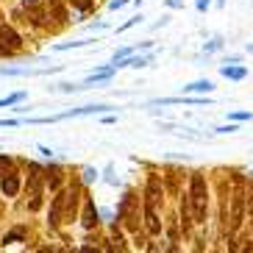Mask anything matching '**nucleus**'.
<instances>
[{
  "instance_id": "nucleus-1",
  "label": "nucleus",
  "mask_w": 253,
  "mask_h": 253,
  "mask_svg": "<svg viewBox=\"0 0 253 253\" xmlns=\"http://www.w3.org/2000/svg\"><path fill=\"white\" fill-rule=\"evenodd\" d=\"M189 206H192V220L195 223H206V209H209V186H206V178L201 172L192 175V184H189Z\"/></svg>"
},
{
  "instance_id": "nucleus-2",
  "label": "nucleus",
  "mask_w": 253,
  "mask_h": 253,
  "mask_svg": "<svg viewBox=\"0 0 253 253\" xmlns=\"http://www.w3.org/2000/svg\"><path fill=\"white\" fill-rule=\"evenodd\" d=\"M242 220H245V192H242V181L237 178V189H234V195H231V220H228L231 234L239 231Z\"/></svg>"
},
{
  "instance_id": "nucleus-3",
  "label": "nucleus",
  "mask_w": 253,
  "mask_h": 253,
  "mask_svg": "<svg viewBox=\"0 0 253 253\" xmlns=\"http://www.w3.org/2000/svg\"><path fill=\"white\" fill-rule=\"evenodd\" d=\"M28 198H31V203H28V209L31 211H37L39 206H42V170H39L37 164H28Z\"/></svg>"
},
{
  "instance_id": "nucleus-4",
  "label": "nucleus",
  "mask_w": 253,
  "mask_h": 253,
  "mask_svg": "<svg viewBox=\"0 0 253 253\" xmlns=\"http://www.w3.org/2000/svg\"><path fill=\"white\" fill-rule=\"evenodd\" d=\"M120 217H123V223H126L128 231H139V209H136V195L128 192L120 203Z\"/></svg>"
},
{
  "instance_id": "nucleus-5",
  "label": "nucleus",
  "mask_w": 253,
  "mask_h": 253,
  "mask_svg": "<svg viewBox=\"0 0 253 253\" xmlns=\"http://www.w3.org/2000/svg\"><path fill=\"white\" fill-rule=\"evenodd\" d=\"M162 195H164V186L159 175H148V186H145V203L150 206H159L162 203Z\"/></svg>"
},
{
  "instance_id": "nucleus-6",
  "label": "nucleus",
  "mask_w": 253,
  "mask_h": 253,
  "mask_svg": "<svg viewBox=\"0 0 253 253\" xmlns=\"http://www.w3.org/2000/svg\"><path fill=\"white\" fill-rule=\"evenodd\" d=\"M0 42H3L6 47H11V50H17V47L23 45L20 34H17V31L11 28V25H3V23H0Z\"/></svg>"
},
{
  "instance_id": "nucleus-7",
  "label": "nucleus",
  "mask_w": 253,
  "mask_h": 253,
  "mask_svg": "<svg viewBox=\"0 0 253 253\" xmlns=\"http://www.w3.org/2000/svg\"><path fill=\"white\" fill-rule=\"evenodd\" d=\"M145 228H148V234H162V223H159L156 217V206H150V203H145Z\"/></svg>"
},
{
  "instance_id": "nucleus-8",
  "label": "nucleus",
  "mask_w": 253,
  "mask_h": 253,
  "mask_svg": "<svg viewBox=\"0 0 253 253\" xmlns=\"http://www.w3.org/2000/svg\"><path fill=\"white\" fill-rule=\"evenodd\" d=\"M25 8H28L31 23H34V25H45V23H47V11L39 6L37 0H25Z\"/></svg>"
},
{
  "instance_id": "nucleus-9",
  "label": "nucleus",
  "mask_w": 253,
  "mask_h": 253,
  "mask_svg": "<svg viewBox=\"0 0 253 253\" xmlns=\"http://www.w3.org/2000/svg\"><path fill=\"white\" fill-rule=\"evenodd\" d=\"M81 223H84V228H95L97 225V209H95V203L86 198L84 201V214H81Z\"/></svg>"
},
{
  "instance_id": "nucleus-10",
  "label": "nucleus",
  "mask_w": 253,
  "mask_h": 253,
  "mask_svg": "<svg viewBox=\"0 0 253 253\" xmlns=\"http://www.w3.org/2000/svg\"><path fill=\"white\" fill-rule=\"evenodd\" d=\"M0 186H3V192H6L8 198L17 195V192H20V175H17V172H6L3 181H0Z\"/></svg>"
},
{
  "instance_id": "nucleus-11",
  "label": "nucleus",
  "mask_w": 253,
  "mask_h": 253,
  "mask_svg": "<svg viewBox=\"0 0 253 253\" xmlns=\"http://www.w3.org/2000/svg\"><path fill=\"white\" fill-rule=\"evenodd\" d=\"M64 198H67L64 192L53 198V211H50V225H53V228H56V225L61 223V211H64Z\"/></svg>"
},
{
  "instance_id": "nucleus-12",
  "label": "nucleus",
  "mask_w": 253,
  "mask_h": 253,
  "mask_svg": "<svg viewBox=\"0 0 253 253\" xmlns=\"http://www.w3.org/2000/svg\"><path fill=\"white\" fill-rule=\"evenodd\" d=\"M192 217H189V198H186L184 203H181V228H184V234H189L192 231Z\"/></svg>"
},
{
  "instance_id": "nucleus-13",
  "label": "nucleus",
  "mask_w": 253,
  "mask_h": 253,
  "mask_svg": "<svg viewBox=\"0 0 253 253\" xmlns=\"http://www.w3.org/2000/svg\"><path fill=\"white\" fill-rule=\"evenodd\" d=\"M45 3H47V8H50V14L56 17V20H61V23L67 20V8L61 6L59 0H45Z\"/></svg>"
},
{
  "instance_id": "nucleus-14",
  "label": "nucleus",
  "mask_w": 253,
  "mask_h": 253,
  "mask_svg": "<svg viewBox=\"0 0 253 253\" xmlns=\"http://www.w3.org/2000/svg\"><path fill=\"white\" fill-rule=\"evenodd\" d=\"M47 184H50V189H59V184H61V170L59 167H50V170H47Z\"/></svg>"
},
{
  "instance_id": "nucleus-15",
  "label": "nucleus",
  "mask_w": 253,
  "mask_h": 253,
  "mask_svg": "<svg viewBox=\"0 0 253 253\" xmlns=\"http://www.w3.org/2000/svg\"><path fill=\"white\" fill-rule=\"evenodd\" d=\"M186 92H209L211 89V84L209 81H198V84H189V86H184Z\"/></svg>"
},
{
  "instance_id": "nucleus-16",
  "label": "nucleus",
  "mask_w": 253,
  "mask_h": 253,
  "mask_svg": "<svg viewBox=\"0 0 253 253\" xmlns=\"http://www.w3.org/2000/svg\"><path fill=\"white\" fill-rule=\"evenodd\" d=\"M167 186H170V192H178V172L175 170H167Z\"/></svg>"
},
{
  "instance_id": "nucleus-17",
  "label": "nucleus",
  "mask_w": 253,
  "mask_h": 253,
  "mask_svg": "<svg viewBox=\"0 0 253 253\" xmlns=\"http://www.w3.org/2000/svg\"><path fill=\"white\" fill-rule=\"evenodd\" d=\"M20 239H25V231L23 228H14L11 234H6V239H3V242L8 245V242H20Z\"/></svg>"
},
{
  "instance_id": "nucleus-18",
  "label": "nucleus",
  "mask_w": 253,
  "mask_h": 253,
  "mask_svg": "<svg viewBox=\"0 0 253 253\" xmlns=\"http://www.w3.org/2000/svg\"><path fill=\"white\" fill-rule=\"evenodd\" d=\"M67 3H73V6H78V8H81V11H89V8L95 6L92 0H67Z\"/></svg>"
},
{
  "instance_id": "nucleus-19",
  "label": "nucleus",
  "mask_w": 253,
  "mask_h": 253,
  "mask_svg": "<svg viewBox=\"0 0 253 253\" xmlns=\"http://www.w3.org/2000/svg\"><path fill=\"white\" fill-rule=\"evenodd\" d=\"M223 75H228V78H245V70H231V67H223Z\"/></svg>"
},
{
  "instance_id": "nucleus-20",
  "label": "nucleus",
  "mask_w": 253,
  "mask_h": 253,
  "mask_svg": "<svg viewBox=\"0 0 253 253\" xmlns=\"http://www.w3.org/2000/svg\"><path fill=\"white\" fill-rule=\"evenodd\" d=\"M11 167V159H6V156H0V170H8Z\"/></svg>"
},
{
  "instance_id": "nucleus-21",
  "label": "nucleus",
  "mask_w": 253,
  "mask_h": 253,
  "mask_svg": "<svg viewBox=\"0 0 253 253\" xmlns=\"http://www.w3.org/2000/svg\"><path fill=\"white\" fill-rule=\"evenodd\" d=\"M8 53H11V47H6L3 42H0V56H8Z\"/></svg>"
}]
</instances>
